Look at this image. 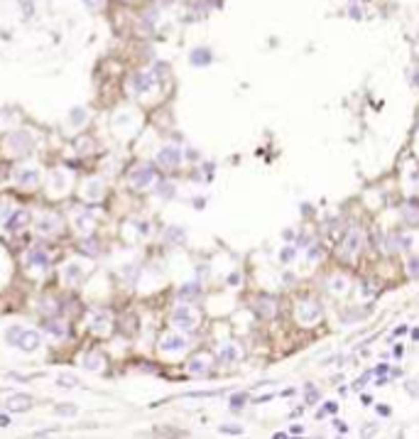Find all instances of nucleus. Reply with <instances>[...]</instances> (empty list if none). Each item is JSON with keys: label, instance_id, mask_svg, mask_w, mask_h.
<instances>
[{"label": "nucleus", "instance_id": "f257e3e1", "mask_svg": "<svg viewBox=\"0 0 419 439\" xmlns=\"http://www.w3.org/2000/svg\"><path fill=\"white\" fill-rule=\"evenodd\" d=\"M5 147H8L10 155H27V152L34 147V137L30 135L27 130H17V133H10V135H8Z\"/></svg>", "mask_w": 419, "mask_h": 439}, {"label": "nucleus", "instance_id": "f03ea898", "mask_svg": "<svg viewBox=\"0 0 419 439\" xmlns=\"http://www.w3.org/2000/svg\"><path fill=\"white\" fill-rule=\"evenodd\" d=\"M172 324L176 329H182V331H191L198 324V314L189 304H179V307H174V312H172Z\"/></svg>", "mask_w": 419, "mask_h": 439}, {"label": "nucleus", "instance_id": "7ed1b4c3", "mask_svg": "<svg viewBox=\"0 0 419 439\" xmlns=\"http://www.w3.org/2000/svg\"><path fill=\"white\" fill-rule=\"evenodd\" d=\"M187 346H189V338L184 336V334H179V331H172V334H167V336L159 341V351H162L165 356H179Z\"/></svg>", "mask_w": 419, "mask_h": 439}, {"label": "nucleus", "instance_id": "20e7f679", "mask_svg": "<svg viewBox=\"0 0 419 439\" xmlns=\"http://www.w3.org/2000/svg\"><path fill=\"white\" fill-rule=\"evenodd\" d=\"M361 248H363V231H361V228H351V231L343 236L341 246H338V255L351 258V255H355Z\"/></svg>", "mask_w": 419, "mask_h": 439}, {"label": "nucleus", "instance_id": "39448f33", "mask_svg": "<svg viewBox=\"0 0 419 439\" xmlns=\"http://www.w3.org/2000/svg\"><path fill=\"white\" fill-rule=\"evenodd\" d=\"M47 187H49L52 196H64V194L71 189V174H69L66 169H54V172L49 174Z\"/></svg>", "mask_w": 419, "mask_h": 439}, {"label": "nucleus", "instance_id": "423d86ee", "mask_svg": "<svg viewBox=\"0 0 419 439\" xmlns=\"http://www.w3.org/2000/svg\"><path fill=\"white\" fill-rule=\"evenodd\" d=\"M15 349L25 351V353H34V351L42 346V336H39V331H34V329H25L22 327L20 336L15 338V344H12Z\"/></svg>", "mask_w": 419, "mask_h": 439}, {"label": "nucleus", "instance_id": "0eeeda50", "mask_svg": "<svg viewBox=\"0 0 419 439\" xmlns=\"http://www.w3.org/2000/svg\"><path fill=\"white\" fill-rule=\"evenodd\" d=\"M86 268H88V263H84V260H69L64 268H62V280L66 285H76L86 275Z\"/></svg>", "mask_w": 419, "mask_h": 439}, {"label": "nucleus", "instance_id": "6e6552de", "mask_svg": "<svg viewBox=\"0 0 419 439\" xmlns=\"http://www.w3.org/2000/svg\"><path fill=\"white\" fill-rule=\"evenodd\" d=\"M297 319H299V324H316L321 319V307L316 302H299Z\"/></svg>", "mask_w": 419, "mask_h": 439}, {"label": "nucleus", "instance_id": "1a4fd4ad", "mask_svg": "<svg viewBox=\"0 0 419 439\" xmlns=\"http://www.w3.org/2000/svg\"><path fill=\"white\" fill-rule=\"evenodd\" d=\"M34 228H37V233H42V236H54V233L62 231V218H59L56 214H42L39 218H37Z\"/></svg>", "mask_w": 419, "mask_h": 439}, {"label": "nucleus", "instance_id": "9d476101", "mask_svg": "<svg viewBox=\"0 0 419 439\" xmlns=\"http://www.w3.org/2000/svg\"><path fill=\"white\" fill-rule=\"evenodd\" d=\"M152 86H154L152 74H147V71H137V74H132L130 89H132L135 96H147V93L152 91Z\"/></svg>", "mask_w": 419, "mask_h": 439}, {"label": "nucleus", "instance_id": "9b49d317", "mask_svg": "<svg viewBox=\"0 0 419 439\" xmlns=\"http://www.w3.org/2000/svg\"><path fill=\"white\" fill-rule=\"evenodd\" d=\"M152 179H154V169L150 167V165H137V167H132V172H130V187H135V189H143V187H147Z\"/></svg>", "mask_w": 419, "mask_h": 439}, {"label": "nucleus", "instance_id": "f8f14e48", "mask_svg": "<svg viewBox=\"0 0 419 439\" xmlns=\"http://www.w3.org/2000/svg\"><path fill=\"white\" fill-rule=\"evenodd\" d=\"M182 147L176 145H165L159 152H157V162L162 165V167H176V165H182Z\"/></svg>", "mask_w": 419, "mask_h": 439}, {"label": "nucleus", "instance_id": "ddd939ff", "mask_svg": "<svg viewBox=\"0 0 419 439\" xmlns=\"http://www.w3.org/2000/svg\"><path fill=\"white\" fill-rule=\"evenodd\" d=\"M25 263H27V268H30V270L44 272L47 268H49V255H47V250H42V248H32V250H27Z\"/></svg>", "mask_w": 419, "mask_h": 439}, {"label": "nucleus", "instance_id": "4468645a", "mask_svg": "<svg viewBox=\"0 0 419 439\" xmlns=\"http://www.w3.org/2000/svg\"><path fill=\"white\" fill-rule=\"evenodd\" d=\"M12 182H15L17 187H34V184L39 182V167H20V169H15Z\"/></svg>", "mask_w": 419, "mask_h": 439}, {"label": "nucleus", "instance_id": "2eb2a0df", "mask_svg": "<svg viewBox=\"0 0 419 439\" xmlns=\"http://www.w3.org/2000/svg\"><path fill=\"white\" fill-rule=\"evenodd\" d=\"M88 324H91V329L96 334H108L110 329H113V316L108 312H103V309H96L91 314V319H88Z\"/></svg>", "mask_w": 419, "mask_h": 439}, {"label": "nucleus", "instance_id": "dca6fc26", "mask_svg": "<svg viewBox=\"0 0 419 439\" xmlns=\"http://www.w3.org/2000/svg\"><path fill=\"white\" fill-rule=\"evenodd\" d=\"M32 395L27 393H17V395H10L8 400H5V407H8V412H27L30 407H32Z\"/></svg>", "mask_w": 419, "mask_h": 439}, {"label": "nucleus", "instance_id": "f3484780", "mask_svg": "<svg viewBox=\"0 0 419 439\" xmlns=\"http://www.w3.org/2000/svg\"><path fill=\"white\" fill-rule=\"evenodd\" d=\"M93 224H96V214L93 211L78 209L76 214H74V226H76L78 233H91L93 231Z\"/></svg>", "mask_w": 419, "mask_h": 439}, {"label": "nucleus", "instance_id": "a211bd4d", "mask_svg": "<svg viewBox=\"0 0 419 439\" xmlns=\"http://www.w3.org/2000/svg\"><path fill=\"white\" fill-rule=\"evenodd\" d=\"M135 123H137V115L132 111H121L118 115H113V128L121 133H130Z\"/></svg>", "mask_w": 419, "mask_h": 439}, {"label": "nucleus", "instance_id": "6ab92c4d", "mask_svg": "<svg viewBox=\"0 0 419 439\" xmlns=\"http://www.w3.org/2000/svg\"><path fill=\"white\" fill-rule=\"evenodd\" d=\"M86 123H88V111L86 108H81V106L71 108L69 115H66V125H69L71 130H78V128H84Z\"/></svg>", "mask_w": 419, "mask_h": 439}, {"label": "nucleus", "instance_id": "aec40b11", "mask_svg": "<svg viewBox=\"0 0 419 439\" xmlns=\"http://www.w3.org/2000/svg\"><path fill=\"white\" fill-rule=\"evenodd\" d=\"M213 62V54H211L209 47H196L191 54H189V64L191 67H209Z\"/></svg>", "mask_w": 419, "mask_h": 439}, {"label": "nucleus", "instance_id": "412c9836", "mask_svg": "<svg viewBox=\"0 0 419 439\" xmlns=\"http://www.w3.org/2000/svg\"><path fill=\"white\" fill-rule=\"evenodd\" d=\"M81 366L86 371H103L106 368V356L101 351H88L86 356H84V361H81Z\"/></svg>", "mask_w": 419, "mask_h": 439}, {"label": "nucleus", "instance_id": "4be33fe9", "mask_svg": "<svg viewBox=\"0 0 419 439\" xmlns=\"http://www.w3.org/2000/svg\"><path fill=\"white\" fill-rule=\"evenodd\" d=\"M84 196H86L88 202H101L103 199V182L101 179H88L86 184H84Z\"/></svg>", "mask_w": 419, "mask_h": 439}, {"label": "nucleus", "instance_id": "5701e85b", "mask_svg": "<svg viewBox=\"0 0 419 439\" xmlns=\"http://www.w3.org/2000/svg\"><path fill=\"white\" fill-rule=\"evenodd\" d=\"M209 366H211V358L209 356H196V358H191L189 361V373L191 375H204V373L209 371Z\"/></svg>", "mask_w": 419, "mask_h": 439}, {"label": "nucleus", "instance_id": "b1692460", "mask_svg": "<svg viewBox=\"0 0 419 439\" xmlns=\"http://www.w3.org/2000/svg\"><path fill=\"white\" fill-rule=\"evenodd\" d=\"M44 331H47V334H49L52 338H64V336H66L64 322H56V319H49V322H44Z\"/></svg>", "mask_w": 419, "mask_h": 439}, {"label": "nucleus", "instance_id": "393cba45", "mask_svg": "<svg viewBox=\"0 0 419 439\" xmlns=\"http://www.w3.org/2000/svg\"><path fill=\"white\" fill-rule=\"evenodd\" d=\"M218 358L223 361V363H233V361L241 358V351H238V346H233V344H226V346L218 351Z\"/></svg>", "mask_w": 419, "mask_h": 439}, {"label": "nucleus", "instance_id": "a878e982", "mask_svg": "<svg viewBox=\"0 0 419 439\" xmlns=\"http://www.w3.org/2000/svg\"><path fill=\"white\" fill-rule=\"evenodd\" d=\"M30 221V211L27 209H17V211H12L10 221H8V228H17V226H25Z\"/></svg>", "mask_w": 419, "mask_h": 439}, {"label": "nucleus", "instance_id": "bb28decb", "mask_svg": "<svg viewBox=\"0 0 419 439\" xmlns=\"http://www.w3.org/2000/svg\"><path fill=\"white\" fill-rule=\"evenodd\" d=\"M257 314L265 316V319L275 316V302H272L270 297H265V300H260V302H257Z\"/></svg>", "mask_w": 419, "mask_h": 439}, {"label": "nucleus", "instance_id": "cd10ccee", "mask_svg": "<svg viewBox=\"0 0 419 439\" xmlns=\"http://www.w3.org/2000/svg\"><path fill=\"white\" fill-rule=\"evenodd\" d=\"M167 241H169V243H184V241H187L184 228H182V226H169V228H167Z\"/></svg>", "mask_w": 419, "mask_h": 439}, {"label": "nucleus", "instance_id": "c85d7f7f", "mask_svg": "<svg viewBox=\"0 0 419 439\" xmlns=\"http://www.w3.org/2000/svg\"><path fill=\"white\" fill-rule=\"evenodd\" d=\"M174 192L176 189H174V184H172V182H159V184L154 187V194H157L159 199H172Z\"/></svg>", "mask_w": 419, "mask_h": 439}, {"label": "nucleus", "instance_id": "c756f323", "mask_svg": "<svg viewBox=\"0 0 419 439\" xmlns=\"http://www.w3.org/2000/svg\"><path fill=\"white\" fill-rule=\"evenodd\" d=\"M329 287H331V292L343 294L346 290H348V280H346L343 275H333V277H331V282H329Z\"/></svg>", "mask_w": 419, "mask_h": 439}, {"label": "nucleus", "instance_id": "7c9ffc66", "mask_svg": "<svg viewBox=\"0 0 419 439\" xmlns=\"http://www.w3.org/2000/svg\"><path fill=\"white\" fill-rule=\"evenodd\" d=\"M54 412L59 417H76L78 415V405H74V403H62V405L54 407Z\"/></svg>", "mask_w": 419, "mask_h": 439}, {"label": "nucleus", "instance_id": "2f4dec72", "mask_svg": "<svg viewBox=\"0 0 419 439\" xmlns=\"http://www.w3.org/2000/svg\"><path fill=\"white\" fill-rule=\"evenodd\" d=\"M56 385L64 388V390H74V388H81V381L74 378V375H59L56 378Z\"/></svg>", "mask_w": 419, "mask_h": 439}, {"label": "nucleus", "instance_id": "473e14b6", "mask_svg": "<svg viewBox=\"0 0 419 439\" xmlns=\"http://www.w3.org/2000/svg\"><path fill=\"white\" fill-rule=\"evenodd\" d=\"M196 294H198L196 282H189V285H184V287L179 290V297H182V300H191V297H196Z\"/></svg>", "mask_w": 419, "mask_h": 439}, {"label": "nucleus", "instance_id": "72a5a7b5", "mask_svg": "<svg viewBox=\"0 0 419 439\" xmlns=\"http://www.w3.org/2000/svg\"><path fill=\"white\" fill-rule=\"evenodd\" d=\"M248 403V395L245 393H238V395H231V407L233 410H241L243 405Z\"/></svg>", "mask_w": 419, "mask_h": 439}, {"label": "nucleus", "instance_id": "f704fd0d", "mask_svg": "<svg viewBox=\"0 0 419 439\" xmlns=\"http://www.w3.org/2000/svg\"><path fill=\"white\" fill-rule=\"evenodd\" d=\"M20 331H22V327H8L5 329V341H8V344H15V338L20 336Z\"/></svg>", "mask_w": 419, "mask_h": 439}, {"label": "nucleus", "instance_id": "c9c22d12", "mask_svg": "<svg viewBox=\"0 0 419 439\" xmlns=\"http://www.w3.org/2000/svg\"><path fill=\"white\" fill-rule=\"evenodd\" d=\"M294 255H297V253H294V248L287 246L285 250L280 253V260H282V263H292V260H294Z\"/></svg>", "mask_w": 419, "mask_h": 439}, {"label": "nucleus", "instance_id": "e433bc0d", "mask_svg": "<svg viewBox=\"0 0 419 439\" xmlns=\"http://www.w3.org/2000/svg\"><path fill=\"white\" fill-rule=\"evenodd\" d=\"M221 432L223 434H243L241 425H221Z\"/></svg>", "mask_w": 419, "mask_h": 439}, {"label": "nucleus", "instance_id": "4c0bfd02", "mask_svg": "<svg viewBox=\"0 0 419 439\" xmlns=\"http://www.w3.org/2000/svg\"><path fill=\"white\" fill-rule=\"evenodd\" d=\"M407 268H409V272L417 277V275H419V255H412V258L407 260Z\"/></svg>", "mask_w": 419, "mask_h": 439}, {"label": "nucleus", "instance_id": "58836bf2", "mask_svg": "<svg viewBox=\"0 0 419 439\" xmlns=\"http://www.w3.org/2000/svg\"><path fill=\"white\" fill-rule=\"evenodd\" d=\"M103 3L106 0H84V5H86L88 10H98V8H103Z\"/></svg>", "mask_w": 419, "mask_h": 439}, {"label": "nucleus", "instance_id": "ea45409f", "mask_svg": "<svg viewBox=\"0 0 419 439\" xmlns=\"http://www.w3.org/2000/svg\"><path fill=\"white\" fill-rule=\"evenodd\" d=\"M414 211H417V209H414V204H409L407 206V221H412V224H414V221H419V214H414Z\"/></svg>", "mask_w": 419, "mask_h": 439}, {"label": "nucleus", "instance_id": "a19ab883", "mask_svg": "<svg viewBox=\"0 0 419 439\" xmlns=\"http://www.w3.org/2000/svg\"><path fill=\"white\" fill-rule=\"evenodd\" d=\"M307 403H314V400H316V397H319V390H316V388H314V385H307Z\"/></svg>", "mask_w": 419, "mask_h": 439}, {"label": "nucleus", "instance_id": "79ce46f5", "mask_svg": "<svg viewBox=\"0 0 419 439\" xmlns=\"http://www.w3.org/2000/svg\"><path fill=\"white\" fill-rule=\"evenodd\" d=\"M135 228H140V233H143V236H150V224H147V221H137Z\"/></svg>", "mask_w": 419, "mask_h": 439}, {"label": "nucleus", "instance_id": "37998d69", "mask_svg": "<svg viewBox=\"0 0 419 439\" xmlns=\"http://www.w3.org/2000/svg\"><path fill=\"white\" fill-rule=\"evenodd\" d=\"M326 410H321L319 412V417H324V415H333V412H336V403H326Z\"/></svg>", "mask_w": 419, "mask_h": 439}, {"label": "nucleus", "instance_id": "c03bdc74", "mask_svg": "<svg viewBox=\"0 0 419 439\" xmlns=\"http://www.w3.org/2000/svg\"><path fill=\"white\" fill-rule=\"evenodd\" d=\"M351 17L353 20H361V17H363V10H361V8H358V5H351Z\"/></svg>", "mask_w": 419, "mask_h": 439}, {"label": "nucleus", "instance_id": "a18cd8bd", "mask_svg": "<svg viewBox=\"0 0 419 439\" xmlns=\"http://www.w3.org/2000/svg\"><path fill=\"white\" fill-rule=\"evenodd\" d=\"M377 415L387 417V415H390V405H377Z\"/></svg>", "mask_w": 419, "mask_h": 439}, {"label": "nucleus", "instance_id": "49530a36", "mask_svg": "<svg viewBox=\"0 0 419 439\" xmlns=\"http://www.w3.org/2000/svg\"><path fill=\"white\" fill-rule=\"evenodd\" d=\"M10 425V417L8 415H0V427H8Z\"/></svg>", "mask_w": 419, "mask_h": 439}, {"label": "nucleus", "instance_id": "de8ad7c7", "mask_svg": "<svg viewBox=\"0 0 419 439\" xmlns=\"http://www.w3.org/2000/svg\"><path fill=\"white\" fill-rule=\"evenodd\" d=\"M289 432H292V434H302V432H304V427H302V425H292V429H289Z\"/></svg>", "mask_w": 419, "mask_h": 439}, {"label": "nucleus", "instance_id": "09e8293b", "mask_svg": "<svg viewBox=\"0 0 419 439\" xmlns=\"http://www.w3.org/2000/svg\"><path fill=\"white\" fill-rule=\"evenodd\" d=\"M336 429H338V432H348V425H346V422H336Z\"/></svg>", "mask_w": 419, "mask_h": 439}, {"label": "nucleus", "instance_id": "8fccbe9b", "mask_svg": "<svg viewBox=\"0 0 419 439\" xmlns=\"http://www.w3.org/2000/svg\"><path fill=\"white\" fill-rule=\"evenodd\" d=\"M228 282H231V285H238V282H241V275H231V277H228Z\"/></svg>", "mask_w": 419, "mask_h": 439}]
</instances>
